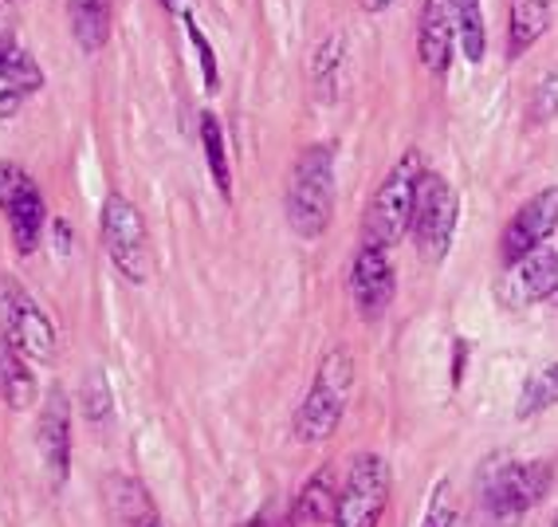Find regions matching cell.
<instances>
[{"mask_svg": "<svg viewBox=\"0 0 558 527\" xmlns=\"http://www.w3.org/2000/svg\"><path fill=\"white\" fill-rule=\"evenodd\" d=\"M283 209H288V225L295 237L315 240L327 232L330 213H335V149L319 142L295 158L288 173Z\"/></svg>", "mask_w": 558, "mask_h": 527, "instance_id": "cell-1", "label": "cell"}, {"mask_svg": "<svg viewBox=\"0 0 558 527\" xmlns=\"http://www.w3.org/2000/svg\"><path fill=\"white\" fill-rule=\"evenodd\" d=\"M350 390H354V359L350 350L335 347L315 370L307 398L300 402L295 418H291V433L300 445H319L335 429L342 426V414L350 406Z\"/></svg>", "mask_w": 558, "mask_h": 527, "instance_id": "cell-2", "label": "cell"}, {"mask_svg": "<svg viewBox=\"0 0 558 527\" xmlns=\"http://www.w3.org/2000/svg\"><path fill=\"white\" fill-rule=\"evenodd\" d=\"M421 178H425V166H421L417 149H405L398 158V166L389 169L386 181L378 185L374 201H369L366 225H362V240L369 244H398L409 229H413V209H417V193Z\"/></svg>", "mask_w": 558, "mask_h": 527, "instance_id": "cell-3", "label": "cell"}, {"mask_svg": "<svg viewBox=\"0 0 558 527\" xmlns=\"http://www.w3.org/2000/svg\"><path fill=\"white\" fill-rule=\"evenodd\" d=\"M457 220H460L457 190L440 173L425 169L417 209H413V237H417V252L425 264H440V260L449 256L452 237H457Z\"/></svg>", "mask_w": 558, "mask_h": 527, "instance_id": "cell-4", "label": "cell"}, {"mask_svg": "<svg viewBox=\"0 0 558 527\" xmlns=\"http://www.w3.org/2000/svg\"><path fill=\"white\" fill-rule=\"evenodd\" d=\"M389 488H393V472H389V460L381 453L354 457L347 484H342L335 527H378L389 507Z\"/></svg>", "mask_w": 558, "mask_h": 527, "instance_id": "cell-5", "label": "cell"}, {"mask_svg": "<svg viewBox=\"0 0 558 527\" xmlns=\"http://www.w3.org/2000/svg\"><path fill=\"white\" fill-rule=\"evenodd\" d=\"M102 244H107L110 264L119 268L126 284H146L150 279V240L138 209L122 193H110L102 205Z\"/></svg>", "mask_w": 558, "mask_h": 527, "instance_id": "cell-6", "label": "cell"}, {"mask_svg": "<svg viewBox=\"0 0 558 527\" xmlns=\"http://www.w3.org/2000/svg\"><path fill=\"white\" fill-rule=\"evenodd\" d=\"M0 331H4V343L21 350L24 359L44 362L56 355V327H51V319L9 276H0Z\"/></svg>", "mask_w": 558, "mask_h": 527, "instance_id": "cell-7", "label": "cell"}, {"mask_svg": "<svg viewBox=\"0 0 558 527\" xmlns=\"http://www.w3.org/2000/svg\"><path fill=\"white\" fill-rule=\"evenodd\" d=\"M550 484H555V465L550 460H523V465H504L492 477L488 492H484V507L499 524L527 516L531 507L547 500Z\"/></svg>", "mask_w": 558, "mask_h": 527, "instance_id": "cell-8", "label": "cell"}, {"mask_svg": "<svg viewBox=\"0 0 558 527\" xmlns=\"http://www.w3.org/2000/svg\"><path fill=\"white\" fill-rule=\"evenodd\" d=\"M555 229H558V185H547V190H538L535 197L508 220V229L499 237V260H504L508 268H515L523 256L543 249Z\"/></svg>", "mask_w": 558, "mask_h": 527, "instance_id": "cell-9", "label": "cell"}, {"mask_svg": "<svg viewBox=\"0 0 558 527\" xmlns=\"http://www.w3.org/2000/svg\"><path fill=\"white\" fill-rule=\"evenodd\" d=\"M393 291H398V276H393V264H389V249L362 240L354 268H350V299H354L359 315L369 319V323L381 319L389 303H393Z\"/></svg>", "mask_w": 558, "mask_h": 527, "instance_id": "cell-10", "label": "cell"}, {"mask_svg": "<svg viewBox=\"0 0 558 527\" xmlns=\"http://www.w3.org/2000/svg\"><path fill=\"white\" fill-rule=\"evenodd\" d=\"M457 44V0H421L417 24V56L421 68L433 75H445Z\"/></svg>", "mask_w": 558, "mask_h": 527, "instance_id": "cell-11", "label": "cell"}, {"mask_svg": "<svg viewBox=\"0 0 558 527\" xmlns=\"http://www.w3.org/2000/svg\"><path fill=\"white\" fill-rule=\"evenodd\" d=\"M36 445H40L48 477L56 484H63L71 468V406L63 390H51V398L44 402L40 426H36Z\"/></svg>", "mask_w": 558, "mask_h": 527, "instance_id": "cell-12", "label": "cell"}, {"mask_svg": "<svg viewBox=\"0 0 558 527\" xmlns=\"http://www.w3.org/2000/svg\"><path fill=\"white\" fill-rule=\"evenodd\" d=\"M555 291H558V249L543 244V249H535L531 256H523L515 268H511L504 296H508L515 308H527V303L550 299Z\"/></svg>", "mask_w": 558, "mask_h": 527, "instance_id": "cell-13", "label": "cell"}, {"mask_svg": "<svg viewBox=\"0 0 558 527\" xmlns=\"http://www.w3.org/2000/svg\"><path fill=\"white\" fill-rule=\"evenodd\" d=\"M339 477H335V465H319L311 472V480L300 488V496L291 504V527L300 524H335L339 516Z\"/></svg>", "mask_w": 558, "mask_h": 527, "instance_id": "cell-14", "label": "cell"}, {"mask_svg": "<svg viewBox=\"0 0 558 527\" xmlns=\"http://www.w3.org/2000/svg\"><path fill=\"white\" fill-rule=\"evenodd\" d=\"M0 213L9 217L12 244H16V252H24V256H28V252H36L44 225H48V209H44V197H40V190H36V181L24 178V185L12 193V201Z\"/></svg>", "mask_w": 558, "mask_h": 527, "instance_id": "cell-15", "label": "cell"}, {"mask_svg": "<svg viewBox=\"0 0 558 527\" xmlns=\"http://www.w3.org/2000/svg\"><path fill=\"white\" fill-rule=\"evenodd\" d=\"M44 87V71L40 63L32 60V51L12 48L9 60L0 63V115H12L28 95Z\"/></svg>", "mask_w": 558, "mask_h": 527, "instance_id": "cell-16", "label": "cell"}, {"mask_svg": "<svg viewBox=\"0 0 558 527\" xmlns=\"http://www.w3.org/2000/svg\"><path fill=\"white\" fill-rule=\"evenodd\" d=\"M110 496H114V512H119L122 527H161L158 504L146 492V484L134 477H114L110 480Z\"/></svg>", "mask_w": 558, "mask_h": 527, "instance_id": "cell-17", "label": "cell"}, {"mask_svg": "<svg viewBox=\"0 0 558 527\" xmlns=\"http://www.w3.org/2000/svg\"><path fill=\"white\" fill-rule=\"evenodd\" d=\"M68 21L83 51H99L110 36V0H68Z\"/></svg>", "mask_w": 558, "mask_h": 527, "instance_id": "cell-18", "label": "cell"}, {"mask_svg": "<svg viewBox=\"0 0 558 527\" xmlns=\"http://www.w3.org/2000/svg\"><path fill=\"white\" fill-rule=\"evenodd\" d=\"M0 402L12 409H28L36 402V379L24 367V355L9 343H0Z\"/></svg>", "mask_w": 558, "mask_h": 527, "instance_id": "cell-19", "label": "cell"}, {"mask_svg": "<svg viewBox=\"0 0 558 527\" xmlns=\"http://www.w3.org/2000/svg\"><path fill=\"white\" fill-rule=\"evenodd\" d=\"M547 24H550V0H511V24H508L511 56H523L547 32Z\"/></svg>", "mask_w": 558, "mask_h": 527, "instance_id": "cell-20", "label": "cell"}, {"mask_svg": "<svg viewBox=\"0 0 558 527\" xmlns=\"http://www.w3.org/2000/svg\"><path fill=\"white\" fill-rule=\"evenodd\" d=\"M201 146H205V161H209V173L217 181L220 197L232 201V169H229V154H225V130H220L217 115H201Z\"/></svg>", "mask_w": 558, "mask_h": 527, "instance_id": "cell-21", "label": "cell"}, {"mask_svg": "<svg viewBox=\"0 0 558 527\" xmlns=\"http://www.w3.org/2000/svg\"><path fill=\"white\" fill-rule=\"evenodd\" d=\"M342 48H347V40H342V36H330V40L319 44L315 60H311V80H315V87H319L323 99H335V95H339V83H342Z\"/></svg>", "mask_w": 558, "mask_h": 527, "instance_id": "cell-22", "label": "cell"}, {"mask_svg": "<svg viewBox=\"0 0 558 527\" xmlns=\"http://www.w3.org/2000/svg\"><path fill=\"white\" fill-rule=\"evenodd\" d=\"M457 36L464 60L480 63L484 60V48H488V32H484V12H480V0H457Z\"/></svg>", "mask_w": 558, "mask_h": 527, "instance_id": "cell-23", "label": "cell"}, {"mask_svg": "<svg viewBox=\"0 0 558 527\" xmlns=\"http://www.w3.org/2000/svg\"><path fill=\"white\" fill-rule=\"evenodd\" d=\"M558 402V367H543L535 370L527 379V386H523V394H519V418H535V414H543L547 406H555Z\"/></svg>", "mask_w": 558, "mask_h": 527, "instance_id": "cell-24", "label": "cell"}, {"mask_svg": "<svg viewBox=\"0 0 558 527\" xmlns=\"http://www.w3.org/2000/svg\"><path fill=\"white\" fill-rule=\"evenodd\" d=\"M457 524V504H452V484L440 480L437 492L429 500V516H425V527H452Z\"/></svg>", "mask_w": 558, "mask_h": 527, "instance_id": "cell-25", "label": "cell"}, {"mask_svg": "<svg viewBox=\"0 0 558 527\" xmlns=\"http://www.w3.org/2000/svg\"><path fill=\"white\" fill-rule=\"evenodd\" d=\"M185 32H190L193 48L201 51V75H205V91H217V56H213L209 40L201 36V28L193 21H185Z\"/></svg>", "mask_w": 558, "mask_h": 527, "instance_id": "cell-26", "label": "cell"}, {"mask_svg": "<svg viewBox=\"0 0 558 527\" xmlns=\"http://www.w3.org/2000/svg\"><path fill=\"white\" fill-rule=\"evenodd\" d=\"M83 402H87V418L90 421H102L107 418V402H110V394H107V382H102V374H95L90 379V394H83Z\"/></svg>", "mask_w": 558, "mask_h": 527, "instance_id": "cell-27", "label": "cell"}, {"mask_svg": "<svg viewBox=\"0 0 558 527\" xmlns=\"http://www.w3.org/2000/svg\"><path fill=\"white\" fill-rule=\"evenodd\" d=\"M16 12H12V0H0V63L9 60V51L16 48Z\"/></svg>", "mask_w": 558, "mask_h": 527, "instance_id": "cell-28", "label": "cell"}, {"mask_svg": "<svg viewBox=\"0 0 558 527\" xmlns=\"http://www.w3.org/2000/svg\"><path fill=\"white\" fill-rule=\"evenodd\" d=\"M24 178H28V173H24L21 166H12V161H0V209H4V205L12 201V193L21 190Z\"/></svg>", "mask_w": 558, "mask_h": 527, "instance_id": "cell-29", "label": "cell"}, {"mask_svg": "<svg viewBox=\"0 0 558 527\" xmlns=\"http://www.w3.org/2000/svg\"><path fill=\"white\" fill-rule=\"evenodd\" d=\"M240 527H291V512H279L276 504H264L248 524H240Z\"/></svg>", "mask_w": 558, "mask_h": 527, "instance_id": "cell-30", "label": "cell"}, {"mask_svg": "<svg viewBox=\"0 0 558 527\" xmlns=\"http://www.w3.org/2000/svg\"><path fill=\"white\" fill-rule=\"evenodd\" d=\"M389 4H393V0H362V9L366 12H381V9H389Z\"/></svg>", "mask_w": 558, "mask_h": 527, "instance_id": "cell-31", "label": "cell"}, {"mask_svg": "<svg viewBox=\"0 0 558 527\" xmlns=\"http://www.w3.org/2000/svg\"><path fill=\"white\" fill-rule=\"evenodd\" d=\"M161 4H166L170 12H185V4H190V0H161Z\"/></svg>", "mask_w": 558, "mask_h": 527, "instance_id": "cell-32", "label": "cell"}, {"mask_svg": "<svg viewBox=\"0 0 558 527\" xmlns=\"http://www.w3.org/2000/svg\"><path fill=\"white\" fill-rule=\"evenodd\" d=\"M555 527H558V519H555Z\"/></svg>", "mask_w": 558, "mask_h": 527, "instance_id": "cell-33", "label": "cell"}]
</instances>
